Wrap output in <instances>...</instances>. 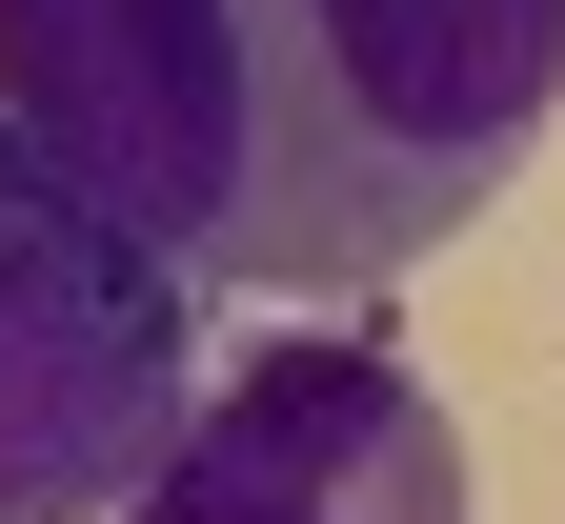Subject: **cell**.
<instances>
[{
  "instance_id": "cell-3",
  "label": "cell",
  "mask_w": 565,
  "mask_h": 524,
  "mask_svg": "<svg viewBox=\"0 0 565 524\" xmlns=\"http://www.w3.org/2000/svg\"><path fill=\"white\" fill-rule=\"evenodd\" d=\"M121 524H484V484H465V424H445V384L404 343L282 323L182 404L162 484Z\"/></svg>"
},
{
  "instance_id": "cell-2",
  "label": "cell",
  "mask_w": 565,
  "mask_h": 524,
  "mask_svg": "<svg viewBox=\"0 0 565 524\" xmlns=\"http://www.w3.org/2000/svg\"><path fill=\"white\" fill-rule=\"evenodd\" d=\"M202 404V282L0 121V524H121Z\"/></svg>"
},
{
  "instance_id": "cell-1",
  "label": "cell",
  "mask_w": 565,
  "mask_h": 524,
  "mask_svg": "<svg viewBox=\"0 0 565 524\" xmlns=\"http://www.w3.org/2000/svg\"><path fill=\"white\" fill-rule=\"evenodd\" d=\"M0 121L202 303H384L545 162L565 0H0Z\"/></svg>"
}]
</instances>
